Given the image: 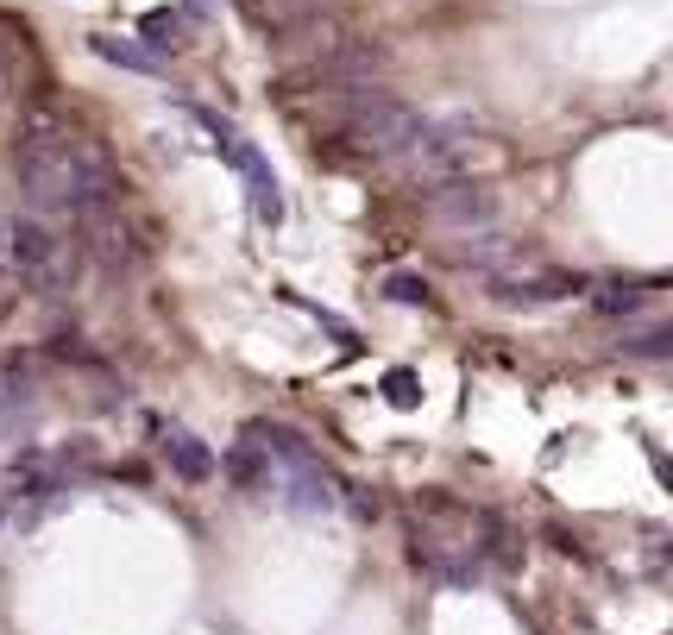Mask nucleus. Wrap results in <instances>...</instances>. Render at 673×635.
Masks as SVG:
<instances>
[{"label": "nucleus", "mask_w": 673, "mask_h": 635, "mask_svg": "<svg viewBox=\"0 0 673 635\" xmlns=\"http://www.w3.org/2000/svg\"><path fill=\"white\" fill-rule=\"evenodd\" d=\"M13 183L32 214H95L120 202V171L95 139L70 133L63 120L32 114L13 139Z\"/></svg>", "instance_id": "1"}, {"label": "nucleus", "mask_w": 673, "mask_h": 635, "mask_svg": "<svg viewBox=\"0 0 673 635\" xmlns=\"http://www.w3.org/2000/svg\"><path fill=\"white\" fill-rule=\"evenodd\" d=\"M7 252H13L20 284L32 289V296H44V303L70 296L77 265H82V239H70L51 214H20V221L7 227Z\"/></svg>", "instance_id": "2"}, {"label": "nucleus", "mask_w": 673, "mask_h": 635, "mask_svg": "<svg viewBox=\"0 0 673 635\" xmlns=\"http://www.w3.org/2000/svg\"><path fill=\"white\" fill-rule=\"evenodd\" d=\"M340 126H347V139L359 145V152L371 157H397L416 139V126H422V114L409 107V101H397L390 89H347V107H340Z\"/></svg>", "instance_id": "3"}, {"label": "nucleus", "mask_w": 673, "mask_h": 635, "mask_svg": "<svg viewBox=\"0 0 673 635\" xmlns=\"http://www.w3.org/2000/svg\"><path fill=\"white\" fill-rule=\"evenodd\" d=\"M466 145H472V120H466V114H453V120H422V126H416V139H409L404 152L390 157V164H397L409 183H422V190H428V183H441V176L460 171Z\"/></svg>", "instance_id": "4"}, {"label": "nucleus", "mask_w": 673, "mask_h": 635, "mask_svg": "<svg viewBox=\"0 0 673 635\" xmlns=\"http://www.w3.org/2000/svg\"><path fill=\"white\" fill-rule=\"evenodd\" d=\"M485 289H491V303H503V308H536V303H567L573 289H585V277H579V270H560V265H536V258L522 252L510 270H491Z\"/></svg>", "instance_id": "5"}, {"label": "nucleus", "mask_w": 673, "mask_h": 635, "mask_svg": "<svg viewBox=\"0 0 673 635\" xmlns=\"http://www.w3.org/2000/svg\"><path fill=\"white\" fill-rule=\"evenodd\" d=\"M428 221L441 233H472V227H498V195L485 183H466V176H441L428 183Z\"/></svg>", "instance_id": "6"}, {"label": "nucleus", "mask_w": 673, "mask_h": 635, "mask_svg": "<svg viewBox=\"0 0 673 635\" xmlns=\"http://www.w3.org/2000/svg\"><path fill=\"white\" fill-rule=\"evenodd\" d=\"M221 152H227V164L239 176H246V202H252V221L258 227H277L284 221V190H277V176H271V164L258 157V145H246V139H221Z\"/></svg>", "instance_id": "7"}, {"label": "nucleus", "mask_w": 673, "mask_h": 635, "mask_svg": "<svg viewBox=\"0 0 673 635\" xmlns=\"http://www.w3.org/2000/svg\"><path fill=\"white\" fill-rule=\"evenodd\" d=\"M82 227H89V252H95V265L108 270V277H126V270H139V239L126 233V221H120L114 208L82 214Z\"/></svg>", "instance_id": "8"}, {"label": "nucleus", "mask_w": 673, "mask_h": 635, "mask_svg": "<svg viewBox=\"0 0 673 635\" xmlns=\"http://www.w3.org/2000/svg\"><path fill=\"white\" fill-rule=\"evenodd\" d=\"M447 258L453 265H466V270H510L522 258V239H510V233H498V227H472V233H453V246H447Z\"/></svg>", "instance_id": "9"}, {"label": "nucleus", "mask_w": 673, "mask_h": 635, "mask_svg": "<svg viewBox=\"0 0 673 635\" xmlns=\"http://www.w3.org/2000/svg\"><path fill=\"white\" fill-rule=\"evenodd\" d=\"M385 70V51L378 44H366V39H347V44H334L322 63H315V76L322 82H334V89H366L371 76Z\"/></svg>", "instance_id": "10"}, {"label": "nucleus", "mask_w": 673, "mask_h": 635, "mask_svg": "<svg viewBox=\"0 0 673 635\" xmlns=\"http://www.w3.org/2000/svg\"><path fill=\"white\" fill-rule=\"evenodd\" d=\"M284 503L296 510V516H327L334 503H340V491H334V479H327L315 460L303 465H289V479H284Z\"/></svg>", "instance_id": "11"}, {"label": "nucleus", "mask_w": 673, "mask_h": 635, "mask_svg": "<svg viewBox=\"0 0 673 635\" xmlns=\"http://www.w3.org/2000/svg\"><path fill=\"white\" fill-rule=\"evenodd\" d=\"M164 460H171V472L183 484H208L214 479V453L195 441L190 428H171V434H164Z\"/></svg>", "instance_id": "12"}, {"label": "nucleus", "mask_w": 673, "mask_h": 635, "mask_svg": "<svg viewBox=\"0 0 673 635\" xmlns=\"http://www.w3.org/2000/svg\"><path fill=\"white\" fill-rule=\"evenodd\" d=\"M252 20L271 25V32H296V25H308L315 13H327L334 0H246Z\"/></svg>", "instance_id": "13"}, {"label": "nucleus", "mask_w": 673, "mask_h": 635, "mask_svg": "<svg viewBox=\"0 0 673 635\" xmlns=\"http://www.w3.org/2000/svg\"><path fill=\"white\" fill-rule=\"evenodd\" d=\"M214 472H227L239 491H265V484H271V460H265V447H258V441H239L227 460L214 465Z\"/></svg>", "instance_id": "14"}, {"label": "nucleus", "mask_w": 673, "mask_h": 635, "mask_svg": "<svg viewBox=\"0 0 673 635\" xmlns=\"http://www.w3.org/2000/svg\"><path fill=\"white\" fill-rule=\"evenodd\" d=\"M598 315H642L654 303V284H635V277H611V284L592 289Z\"/></svg>", "instance_id": "15"}, {"label": "nucleus", "mask_w": 673, "mask_h": 635, "mask_svg": "<svg viewBox=\"0 0 673 635\" xmlns=\"http://www.w3.org/2000/svg\"><path fill=\"white\" fill-rule=\"evenodd\" d=\"M89 44H95V58H101V63H120V70H139V76H157V70H164L152 44L114 39V32H101V39H89Z\"/></svg>", "instance_id": "16"}, {"label": "nucleus", "mask_w": 673, "mask_h": 635, "mask_svg": "<svg viewBox=\"0 0 673 635\" xmlns=\"http://www.w3.org/2000/svg\"><path fill=\"white\" fill-rule=\"evenodd\" d=\"M145 39H152V51H171V44H183V20L171 7H157V13H145Z\"/></svg>", "instance_id": "17"}, {"label": "nucleus", "mask_w": 673, "mask_h": 635, "mask_svg": "<svg viewBox=\"0 0 673 635\" xmlns=\"http://www.w3.org/2000/svg\"><path fill=\"white\" fill-rule=\"evenodd\" d=\"M623 352H630V359H673V328L635 334V340H623Z\"/></svg>", "instance_id": "18"}, {"label": "nucleus", "mask_w": 673, "mask_h": 635, "mask_svg": "<svg viewBox=\"0 0 673 635\" xmlns=\"http://www.w3.org/2000/svg\"><path fill=\"white\" fill-rule=\"evenodd\" d=\"M20 265H13V252H7V239H0V315H7V308L20 303Z\"/></svg>", "instance_id": "19"}, {"label": "nucleus", "mask_w": 673, "mask_h": 635, "mask_svg": "<svg viewBox=\"0 0 673 635\" xmlns=\"http://www.w3.org/2000/svg\"><path fill=\"white\" fill-rule=\"evenodd\" d=\"M385 397H390L397 409H416V403H422V385H416V371H390V378H385Z\"/></svg>", "instance_id": "20"}, {"label": "nucleus", "mask_w": 673, "mask_h": 635, "mask_svg": "<svg viewBox=\"0 0 673 635\" xmlns=\"http://www.w3.org/2000/svg\"><path fill=\"white\" fill-rule=\"evenodd\" d=\"M385 296H390V303H422L428 284H422V277H409V270H397V277L385 284Z\"/></svg>", "instance_id": "21"}, {"label": "nucleus", "mask_w": 673, "mask_h": 635, "mask_svg": "<svg viewBox=\"0 0 673 635\" xmlns=\"http://www.w3.org/2000/svg\"><path fill=\"white\" fill-rule=\"evenodd\" d=\"M7 89H13V76H7V63H0V101H7Z\"/></svg>", "instance_id": "22"}, {"label": "nucleus", "mask_w": 673, "mask_h": 635, "mask_svg": "<svg viewBox=\"0 0 673 635\" xmlns=\"http://www.w3.org/2000/svg\"><path fill=\"white\" fill-rule=\"evenodd\" d=\"M190 7H195V13H208V0H190Z\"/></svg>", "instance_id": "23"}]
</instances>
